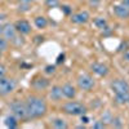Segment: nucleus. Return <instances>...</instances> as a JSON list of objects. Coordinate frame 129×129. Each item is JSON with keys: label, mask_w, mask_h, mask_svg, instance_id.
<instances>
[{"label": "nucleus", "mask_w": 129, "mask_h": 129, "mask_svg": "<svg viewBox=\"0 0 129 129\" xmlns=\"http://www.w3.org/2000/svg\"><path fill=\"white\" fill-rule=\"evenodd\" d=\"M26 107L28 119H39V117L45 116L48 112V103L43 97L38 94H28L26 97Z\"/></svg>", "instance_id": "f257e3e1"}, {"label": "nucleus", "mask_w": 129, "mask_h": 129, "mask_svg": "<svg viewBox=\"0 0 129 129\" xmlns=\"http://www.w3.org/2000/svg\"><path fill=\"white\" fill-rule=\"evenodd\" d=\"M62 111L70 116H80L88 112V107L81 102L76 101H69L62 105Z\"/></svg>", "instance_id": "f03ea898"}, {"label": "nucleus", "mask_w": 129, "mask_h": 129, "mask_svg": "<svg viewBox=\"0 0 129 129\" xmlns=\"http://www.w3.org/2000/svg\"><path fill=\"white\" fill-rule=\"evenodd\" d=\"M9 110H10V114H13L18 120H27L28 119L26 102L23 100H13V101H10Z\"/></svg>", "instance_id": "7ed1b4c3"}, {"label": "nucleus", "mask_w": 129, "mask_h": 129, "mask_svg": "<svg viewBox=\"0 0 129 129\" xmlns=\"http://www.w3.org/2000/svg\"><path fill=\"white\" fill-rule=\"evenodd\" d=\"M18 85V81L14 78H0V97L9 95L10 93H13Z\"/></svg>", "instance_id": "20e7f679"}, {"label": "nucleus", "mask_w": 129, "mask_h": 129, "mask_svg": "<svg viewBox=\"0 0 129 129\" xmlns=\"http://www.w3.org/2000/svg\"><path fill=\"white\" fill-rule=\"evenodd\" d=\"M76 83H78V88L81 89V90H85V92H90L95 85V81H94L93 76H90L89 74L79 75Z\"/></svg>", "instance_id": "39448f33"}, {"label": "nucleus", "mask_w": 129, "mask_h": 129, "mask_svg": "<svg viewBox=\"0 0 129 129\" xmlns=\"http://www.w3.org/2000/svg\"><path fill=\"white\" fill-rule=\"evenodd\" d=\"M111 90L114 94H119V93H126L129 92V83L124 79H115L110 84Z\"/></svg>", "instance_id": "423d86ee"}, {"label": "nucleus", "mask_w": 129, "mask_h": 129, "mask_svg": "<svg viewBox=\"0 0 129 129\" xmlns=\"http://www.w3.org/2000/svg\"><path fill=\"white\" fill-rule=\"evenodd\" d=\"M49 79L48 78H44V76H41V75H38V76H35L34 79H32L31 81V87L34 88L35 90H44L49 87Z\"/></svg>", "instance_id": "0eeeda50"}, {"label": "nucleus", "mask_w": 129, "mask_h": 129, "mask_svg": "<svg viewBox=\"0 0 129 129\" xmlns=\"http://www.w3.org/2000/svg\"><path fill=\"white\" fill-rule=\"evenodd\" d=\"M90 19V16L87 10H80V12L71 14V22L75 25H85L88 23Z\"/></svg>", "instance_id": "6e6552de"}, {"label": "nucleus", "mask_w": 129, "mask_h": 129, "mask_svg": "<svg viewBox=\"0 0 129 129\" xmlns=\"http://www.w3.org/2000/svg\"><path fill=\"white\" fill-rule=\"evenodd\" d=\"M90 70L93 71V74H95L97 76H100V78L107 76L109 72H110L109 67H107L105 63H102V62H93L90 64Z\"/></svg>", "instance_id": "1a4fd4ad"}, {"label": "nucleus", "mask_w": 129, "mask_h": 129, "mask_svg": "<svg viewBox=\"0 0 129 129\" xmlns=\"http://www.w3.org/2000/svg\"><path fill=\"white\" fill-rule=\"evenodd\" d=\"M14 27H16L17 32L21 35H28V34H31V30H32L27 19H18L14 23Z\"/></svg>", "instance_id": "9d476101"}, {"label": "nucleus", "mask_w": 129, "mask_h": 129, "mask_svg": "<svg viewBox=\"0 0 129 129\" xmlns=\"http://www.w3.org/2000/svg\"><path fill=\"white\" fill-rule=\"evenodd\" d=\"M62 93H63L64 98L74 100L75 97H76V94H78V90H76V88H75L71 83H66V84L62 85Z\"/></svg>", "instance_id": "9b49d317"}, {"label": "nucleus", "mask_w": 129, "mask_h": 129, "mask_svg": "<svg viewBox=\"0 0 129 129\" xmlns=\"http://www.w3.org/2000/svg\"><path fill=\"white\" fill-rule=\"evenodd\" d=\"M112 10H114V14H115L117 18H120V19H128V18H129V8H126V7L123 5V4H116V5H114Z\"/></svg>", "instance_id": "f8f14e48"}, {"label": "nucleus", "mask_w": 129, "mask_h": 129, "mask_svg": "<svg viewBox=\"0 0 129 129\" xmlns=\"http://www.w3.org/2000/svg\"><path fill=\"white\" fill-rule=\"evenodd\" d=\"M16 35H17V30H16V27H14V23L7 22L5 25H3V36H4L7 40L10 41Z\"/></svg>", "instance_id": "ddd939ff"}, {"label": "nucleus", "mask_w": 129, "mask_h": 129, "mask_svg": "<svg viewBox=\"0 0 129 129\" xmlns=\"http://www.w3.org/2000/svg\"><path fill=\"white\" fill-rule=\"evenodd\" d=\"M49 98L53 102H59L63 98V93H62V87L61 85H53L49 90Z\"/></svg>", "instance_id": "4468645a"}, {"label": "nucleus", "mask_w": 129, "mask_h": 129, "mask_svg": "<svg viewBox=\"0 0 129 129\" xmlns=\"http://www.w3.org/2000/svg\"><path fill=\"white\" fill-rule=\"evenodd\" d=\"M18 123H19V120L17 119L13 114H9V115H7V116L4 117V124H5L7 128L14 129V128L18 126Z\"/></svg>", "instance_id": "2eb2a0df"}, {"label": "nucleus", "mask_w": 129, "mask_h": 129, "mask_svg": "<svg viewBox=\"0 0 129 129\" xmlns=\"http://www.w3.org/2000/svg\"><path fill=\"white\" fill-rule=\"evenodd\" d=\"M34 25L36 26V28L39 30H44L48 26V19L44 16H36L34 18Z\"/></svg>", "instance_id": "dca6fc26"}, {"label": "nucleus", "mask_w": 129, "mask_h": 129, "mask_svg": "<svg viewBox=\"0 0 129 129\" xmlns=\"http://www.w3.org/2000/svg\"><path fill=\"white\" fill-rule=\"evenodd\" d=\"M10 44H12L13 47H16V48H21V47H23L25 45V43H26V40H25V38H23V35H21V34H18L17 32V35L9 41Z\"/></svg>", "instance_id": "f3484780"}, {"label": "nucleus", "mask_w": 129, "mask_h": 129, "mask_svg": "<svg viewBox=\"0 0 129 129\" xmlns=\"http://www.w3.org/2000/svg\"><path fill=\"white\" fill-rule=\"evenodd\" d=\"M52 126L54 129H66V128H69V124L62 117H56L54 120H52Z\"/></svg>", "instance_id": "a211bd4d"}, {"label": "nucleus", "mask_w": 129, "mask_h": 129, "mask_svg": "<svg viewBox=\"0 0 129 129\" xmlns=\"http://www.w3.org/2000/svg\"><path fill=\"white\" fill-rule=\"evenodd\" d=\"M128 101H129V92L115 94V102H116L117 105H126Z\"/></svg>", "instance_id": "6ab92c4d"}, {"label": "nucleus", "mask_w": 129, "mask_h": 129, "mask_svg": "<svg viewBox=\"0 0 129 129\" xmlns=\"http://www.w3.org/2000/svg\"><path fill=\"white\" fill-rule=\"evenodd\" d=\"M112 117H114V115H112V112H111L110 110H105V111L101 114V119H100V120L103 121L106 125H110Z\"/></svg>", "instance_id": "aec40b11"}, {"label": "nucleus", "mask_w": 129, "mask_h": 129, "mask_svg": "<svg viewBox=\"0 0 129 129\" xmlns=\"http://www.w3.org/2000/svg\"><path fill=\"white\" fill-rule=\"evenodd\" d=\"M110 125L112 128H123L124 126V119H123L121 116H114Z\"/></svg>", "instance_id": "412c9836"}, {"label": "nucleus", "mask_w": 129, "mask_h": 129, "mask_svg": "<svg viewBox=\"0 0 129 129\" xmlns=\"http://www.w3.org/2000/svg\"><path fill=\"white\" fill-rule=\"evenodd\" d=\"M94 26L100 30H103L106 26H107V19L103 18V17H97L94 19Z\"/></svg>", "instance_id": "4be33fe9"}, {"label": "nucleus", "mask_w": 129, "mask_h": 129, "mask_svg": "<svg viewBox=\"0 0 129 129\" xmlns=\"http://www.w3.org/2000/svg\"><path fill=\"white\" fill-rule=\"evenodd\" d=\"M9 48V40H7L4 36H0V53L7 52Z\"/></svg>", "instance_id": "5701e85b"}, {"label": "nucleus", "mask_w": 129, "mask_h": 129, "mask_svg": "<svg viewBox=\"0 0 129 129\" xmlns=\"http://www.w3.org/2000/svg\"><path fill=\"white\" fill-rule=\"evenodd\" d=\"M17 10H18L19 13H27V12H30V10H31V4H27V3H19Z\"/></svg>", "instance_id": "b1692460"}, {"label": "nucleus", "mask_w": 129, "mask_h": 129, "mask_svg": "<svg viewBox=\"0 0 129 129\" xmlns=\"http://www.w3.org/2000/svg\"><path fill=\"white\" fill-rule=\"evenodd\" d=\"M59 8H61L62 13H63L64 16H70V14L72 13V8H71L69 4H62V5H59Z\"/></svg>", "instance_id": "393cba45"}, {"label": "nucleus", "mask_w": 129, "mask_h": 129, "mask_svg": "<svg viewBox=\"0 0 129 129\" xmlns=\"http://www.w3.org/2000/svg\"><path fill=\"white\" fill-rule=\"evenodd\" d=\"M45 5L48 8H57L59 7V0H45Z\"/></svg>", "instance_id": "a878e982"}, {"label": "nucleus", "mask_w": 129, "mask_h": 129, "mask_svg": "<svg viewBox=\"0 0 129 129\" xmlns=\"http://www.w3.org/2000/svg\"><path fill=\"white\" fill-rule=\"evenodd\" d=\"M56 64H48V66H45L44 69V72L48 74V75H52V74H54L56 72Z\"/></svg>", "instance_id": "bb28decb"}, {"label": "nucleus", "mask_w": 129, "mask_h": 129, "mask_svg": "<svg viewBox=\"0 0 129 129\" xmlns=\"http://www.w3.org/2000/svg\"><path fill=\"white\" fill-rule=\"evenodd\" d=\"M106 126H107V125H106L103 121H101V120L94 121L93 125H92V128H94V129H103V128H106Z\"/></svg>", "instance_id": "cd10ccee"}, {"label": "nucleus", "mask_w": 129, "mask_h": 129, "mask_svg": "<svg viewBox=\"0 0 129 129\" xmlns=\"http://www.w3.org/2000/svg\"><path fill=\"white\" fill-rule=\"evenodd\" d=\"M80 123L84 124V125H87L90 123V117L87 115V114H84V115H80Z\"/></svg>", "instance_id": "c85d7f7f"}, {"label": "nucleus", "mask_w": 129, "mask_h": 129, "mask_svg": "<svg viewBox=\"0 0 129 129\" xmlns=\"http://www.w3.org/2000/svg\"><path fill=\"white\" fill-rule=\"evenodd\" d=\"M7 75V67L3 63H0V78H4Z\"/></svg>", "instance_id": "c756f323"}, {"label": "nucleus", "mask_w": 129, "mask_h": 129, "mask_svg": "<svg viewBox=\"0 0 129 129\" xmlns=\"http://www.w3.org/2000/svg\"><path fill=\"white\" fill-rule=\"evenodd\" d=\"M63 62H64V54H63V53H61V54L57 57L56 63H57V64H59V63H63Z\"/></svg>", "instance_id": "7c9ffc66"}, {"label": "nucleus", "mask_w": 129, "mask_h": 129, "mask_svg": "<svg viewBox=\"0 0 129 129\" xmlns=\"http://www.w3.org/2000/svg\"><path fill=\"white\" fill-rule=\"evenodd\" d=\"M89 4L93 5V7H97L100 4V0H89Z\"/></svg>", "instance_id": "2f4dec72"}, {"label": "nucleus", "mask_w": 129, "mask_h": 129, "mask_svg": "<svg viewBox=\"0 0 129 129\" xmlns=\"http://www.w3.org/2000/svg\"><path fill=\"white\" fill-rule=\"evenodd\" d=\"M7 17H8V16H7L5 13H0V23H2L3 21H5V19H7Z\"/></svg>", "instance_id": "473e14b6"}, {"label": "nucleus", "mask_w": 129, "mask_h": 129, "mask_svg": "<svg viewBox=\"0 0 129 129\" xmlns=\"http://www.w3.org/2000/svg\"><path fill=\"white\" fill-rule=\"evenodd\" d=\"M18 3H27V4H32L35 0H17Z\"/></svg>", "instance_id": "72a5a7b5"}, {"label": "nucleus", "mask_w": 129, "mask_h": 129, "mask_svg": "<svg viewBox=\"0 0 129 129\" xmlns=\"http://www.w3.org/2000/svg\"><path fill=\"white\" fill-rule=\"evenodd\" d=\"M120 4H123V5H125L126 8H129V0H121Z\"/></svg>", "instance_id": "f704fd0d"}, {"label": "nucleus", "mask_w": 129, "mask_h": 129, "mask_svg": "<svg viewBox=\"0 0 129 129\" xmlns=\"http://www.w3.org/2000/svg\"><path fill=\"white\" fill-rule=\"evenodd\" d=\"M124 59L129 62V53H125V54H124Z\"/></svg>", "instance_id": "c9c22d12"}, {"label": "nucleus", "mask_w": 129, "mask_h": 129, "mask_svg": "<svg viewBox=\"0 0 129 129\" xmlns=\"http://www.w3.org/2000/svg\"><path fill=\"white\" fill-rule=\"evenodd\" d=\"M0 36H3V23H0Z\"/></svg>", "instance_id": "e433bc0d"}, {"label": "nucleus", "mask_w": 129, "mask_h": 129, "mask_svg": "<svg viewBox=\"0 0 129 129\" xmlns=\"http://www.w3.org/2000/svg\"><path fill=\"white\" fill-rule=\"evenodd\" d=\"M7 2H12V0H7Z\"/></svg>", "instance_id": "4c0bfd02"}, {"label": "nucleus", "mask_w": 129, "mask_h": 129, "mask_svg": "<svg viewBox=\"0 0 129 129\" xmlns=\"http://www.w3.org/2000/svg\"><path fill=\"white\" fill-rule=\"evenodd\" d=\"M126 105H129V101H128V103H126Z\"/></svg>", "instance_id": "58836bf2"}]
</instances>
